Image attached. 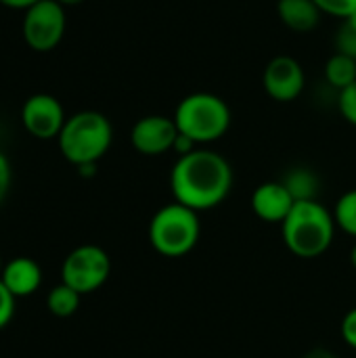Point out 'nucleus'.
Instances as JSON below:
<instances>
[{"label":"nucleus","instance_id":"14","mask_svg":"<svg viewBox=\"0 0 356 358\" xmlns=\"http://www.w3.org/2000/svg\"><path fill=\"white\" fill-rule=\"evenodd\" d=\"M283 185L296 201H317L315 197L319 191V178L315 176V172L306 168H296L285 176Z\"/></svg>","mask_w":356,"mask_h":358},{"label":"nucleus","instance_id":"4","mask_svg":"<svg viewBox=\"0 0 356 358\" xmlns=\"http://www.w3.org/2000/svg\"><path fill=\"white\" fill-rule=\"evenodd\" d=\"M174 122L180 134L197 143H212L227 134L231 126V109L218 94L193 92L187 94L176 111Z\"/></svg>","mask_w":356,"mask_h":358},{"label":"nucleus","instance_id":"15","mask_svg":"<svg viewBox=\"0 0 356 358\" xmlns=\"http://www.w3.org/2000/svg\"><path fill=\"white\" fill-rule=\"evenodd\" d=\"M325 78L338 90L348 88L356 82V61L340 52L332 55L329 61L325 63Z\"/></svg>","mask_w":356,"mask_h":358},{"label":"nucleus","instance_id":"13","mask_svg":"<svg viewBox=\"0 0 356 358\" xmlns=\"http://www.w3.org/2000/svg\"><path fill=\"white\" fill-rule=\"evenodd\" d=\"M277 15L285 27L298 34L313 31L321 21V8L315 0H279Z\"/></svg>","mask_w":356,"mask_h":358},{"label":"nucleus","instance_id":"7","mask_svg":"<svg viewBox=\"0 0 356 358\" xmlns=\"http://www.w3.org/2000/svg\"><path fill=\"white\" fill-rule=\"evenodd\" d=\"M65 10L57 0H40L29 6L23 17V40L36 52H48L57 48L65 34Z\"/></svg>","mask_w":356,"mask_h":358},{"label":"nucleus","instance_id":"10","mask_svg":"<svg viewBox=\"0 0 356 358\" xmlns=\"http://www.w3.org/2000/svg\"><path fill=\"white\" fill-rule=\"evenodd\" d=\"M178 138V128L174 117L166 115H145L141 117L130 132L132 147L143 155H162L174 149Z\"/></svg>","mask_w":356,"mask_h":358},{"label":"nucleus","instance_id":"3","mask_svg":"<svg viewBox=\"0 0 356 358\" xmlns=\"http://www.w3.org/2000/svg\"><path fill=\"white\" fill-rule=\"evenodd\" d=\"M113 141V128L109 120L101 111H78L71 115L61 134H59V149L63 157L78 166L97 164Z\"/></svg>","mask_w":356,"mask_h":358},{"label":"nucleus","instance_id":"1","mask_svg":"<svg viewBox=\"0 0 356 358\" xmlns=\"http://www.w3.org/2000/svg\"><path fill=\"white\" fill-rule=\"evenodd\" d=\"M170 187L176 203L195 212L216 208L227 199L233 187V168L216 151L193 149L180 155L170 174Z\"/></svg>","mask_w":356,"mask_h":358},{"label":"nucleus","instance_id":"23","mask_svg":"<svg viewBox=\"0 0 356 358\" xmlns=\"http://www.w3.org/2000/svg\"><path fill=\"white\" fill-rule=\"evenodd\" d=\"M342 338L348 346L356 348V308H353L342 321Z\"/></svg>","mask_w":356,"mask_h":358},{"label":"nucleus","instance_id":"29","mask_svg":"<svg viewBox=\"0 0 356 358\" xmlns=\"http://www.w3.org/2000/svg\"><path fill=\"white\" fill-rule=\"evenodd\" d=\"M350 262H353V266L356 268V245L353 248V254H350Z\"/></svg>","mask_w":356,"mask_h":358},{"label":"nucleus","instance_id":"21","mask_svg":"<svg viewBox=\"0 0 356 358\" xmlns=\"http://www.w3.org/2000/svg\"><path fill=\"white\" fill-rule=\"evenodd\" d=\"M15 315V296L0 281V329H4Z\"/></svg>","mask_w":356,"mask_h":358},{"label":"nucleus","instance_id":"9","mask_svg":"<svg viewBox=\"0 0 356 358\" xmlns=\"http://www.w3.org/2000/svg\"><path fill=\"white\" fill-rule=\"evenodd\" d=\"M306 84V76L302 65L290 57V55H279L271 59L264 67L262 73V86L266 94L279 103H290L296 101Z\"/></svg>","mask_w":356,"mask_h":358},{"label":"nucleus","instance_id":"27","mask_svg":"<svg viewBox=\"0 0 356 358\" xmlns=\"http://www.w3.org/2000/svg\"><path fill=\"white\" fill-rule=\"evenodd\" d=\"M59 4H63V6H73V4H82L84 0H57Z\"/></svg>","mask_w":356,"mask_h":358},{"label":"nucleus","instance_id":"6","mask_svg":"<svg viewBox=\"0 0 356 358\" xmlns=\"http://www.w3.org/2000/svg\"><path fill=\"white\" fill-rule=\"evenodd\" d=\"M111 273V260L99 245H80L63 262V283L76 289L80 296L97 292Z\"/></svg>","mask_w":356,"mask_h":358},{"label":"nucleus","instance_id":"17","mask_svg":"<svg viewBox=\"0 0 356 358\" xmlns=\"http://www.w3.org/2000/svg\"><path fill=\"white\" fill-rule=\"evenodd\" d=\"M336 224L346 231L348 235L356 237V189L348 191L340 197L338 206H336Z\"/></svg>","mask_w":356,"mask_h":358},{"label":"nucleus","instance_id":"11","mask_svg":"<svg viewBox=\"0 0 356 358\" xmlns=\"http://www.w3.org/2000/svg\"><path fill=\"white\" fill-rule=\"evenodd\" d=\"M294 206L296 199L283 182H264L252 195V210L264 222H283Z\"/></svg>","mask_w":356,"mask_h":358},{"label":"nucleus","instance_id":"12","mask_svg":"<svg viewBox=\"0 0 356 358\" xmlns=\"http://www.w3.org/2000/svg\"><path fill=\"white\" fill-rule=\"evenodd\" d=\"M0 281L6 285V289L15 298H25V296H31L40 287L42 271H40L38 262H34L31 258L19 256L2 268Z\"/></svg>","mask_w":356,"mask_h":358},{"label":"nucleus","instance_id":"19","mask_svg":"<svg viewBox=\"0 0 356 358\" xmlns=\"http://www.w3.org/2000/svg\"><path fill=\"white\" fill-rule=\"evenodd\" d=\"M321 13L346 19L356 10V0H315Z\"/></svg>","mask_w":356,"mask_h":358},{"label":"nucleus","instance_id":"30","mask_svg":"<svg viewBox=\"0 0 356 358\" xmlns=\"http://www.w3.org/2000/svg\"><path fill=\"white\" fill-rule=\"evenodd\" d=\"M2 268H4V266H2V260H0V273H2Z\"/></svg>","mask_w":356,"mask_h":358},{"label":"nucleus","instance_id":"2","mask_svg":"<svg viewBox=\"0 0 356 358\" xmlns=\"http://www.w3.org/2000/svg\"><path fill=\"white\" fill-rule=\"evenodd\" d=\"M283 241L298 258H317L334 241L336 218L319 201H296L290 216L281 222Z\"/></svg>","mask_w":356,"mask_h":358},{"label":"nucleus","instance_id":"25","mask_svg":"<svg viewBox=\"0 0 356 358\" xmlns=\"http://www.w3.org/2000/svg\"><path fill=\"white\" fill-rule=\"evenodd\" d=\"M302 358H338L332 350H327V348H315V350H311V352H306Z\"/></svg>","mask_w":356,"mask_h":358},{"label":"nucleus","instance_id":"24","mask_svg":"<svg viewBox=\"0 0 356 358\" xmlns=\"http://www.w3.org/2000/svg\"><path fill=\"white\" fill-rule=\"evenodd\" d=\"M40 0H0V4H4L8 8H23V10H27L29 6H34Z\"/></svg>","mask_w":356,"mask_h":358},{"label":"nucleus","instance_id":"18","mask_svg":"<svg viewBox=\"0 0 356 358\" xmlns=\"http://www.w3.org/2000/svg\"><path fill=\"white\" fill-rule=\"evenodd\" d=\"M334 42H336V52L346 55V57L356 61V27L348 25V23H342Z\"/></svg>","mask_w":356,"mask_h":358},{"label":"nucleus","instance_id":"20","mask_svg":"<svg viewBox=\"0 0 356 358\" xmlns=\"http://www.w3.org/2000/svg\"><path fill=\"white\" fill-rule=\"evenodd\" d=\"M338 107H340V113L344 115V120L356 126V82L350 84L348 88L340 90Z\"/></svg>","mask_w":356,"mask_h":358},{"label":"nucleus","instance_id":"5","mask_svg":"<svg viewBox=\"0 0 356 358\" xmlns=\"http://www.w3.org/2000/svg\"><path fill=\"white\" fill-rule=\"evenodd\" d=\"M149 241L155 248V252L168 258H178L189 254L199 241L197 212L176 201L164 206L151 218Z\"/></svg>","mask_w":356,"mask_h":358},{"label":"nucleus","instance_id":"22","mask_svg":"<svg viewBox=\"0 0 356 358\" xmlns=\"http://www.w3.org/2000/svg\"><path fill=\"white\" fill-rule=\"evenodd\" d=\"M10 178H13V174H10V164H8L6 155L0 151V203H2V201L6 199V195H8Z\"/></svg>","mask_w":356,"mask_h":358},{"label":"nucleus","instance_id":"28","mask_svg":"<svg viewBox=\"0 0 356 358\" xmlns=\"http://www.w3.org/2000/svg\"><path fill=\"white\" fill-rule=\"evenodd\" d=\"M344 23H348V25H353V27H356V10L353 13V15H348L346 19H342Z\"/></svg>","mask_w":356,"mask_h":358},{"label":"nucleus","instance_id":"16","mask_svg":"<svg viewBox=\"0 0 356 358\" xmlns=\"http://www.w3.org/2000/svg\"><path fill=\"white\" fill-rule=\"evenodd\" d=\"M46 306L48 310L59 317V319H65V317H71L78 308H80V294L76 289H71L69 285L61 283L57 287H52L48 292V298H46Z\"/></svg>","mask_w":356,"mask_h":358},{"label":"nucleus","instance_id":"8","mask_svg":"<svg viewBox=\"0 0 356 358\" xmlns=\"http://www.w3.org/2000/svg\"><path fill=\"white\" fill-rule=\"evenodd\" d=\"M21 122L23 128L42 141L48 138H59L67 117L63 111V105L59 103V99H55L52 94H31L23 107H21Z\"/></svg>","mask_w":356,"mask_h":358},{"label":"nucleus","instance_id":"26","mask_svg":"<svg viewBox=\"0 0 356 358\" xmlns=\"http://www.w3.org/2000/svg\"><path fill=\"white\" fill-rule=\"evenodd\" d=\"M78 172L82 176H92L97 172V164H84V166H78Z\"/></svg>","mask_w":356,"mask_h":358}]
</instances>
